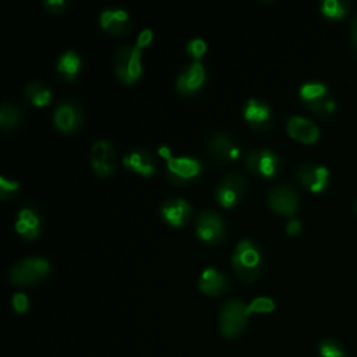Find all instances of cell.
<instances>
[{
  "mask_svg": "<svg viewBox=\"0 0 357 357\" xmlns=\"http://www.w3.org/2000/svg\"><path fill=\"white\" fill-rule=\"evenodd\" d=\"M231 265L240 280H255L259 276L262 266V255L258 245L251 240H241L233 251Z\"/></svg>",
  "mask_w": 357,
  "mask_h": 357,
  "instance_id": "1",
  "label": "cell"
},
{
  "mask_svg": "<svg viewBox=\"0 0 357 357\" xmlns=\"http://www.w3.org/2000/svg\"><path fill=\"white\" fill-rule=\"evenodd\" d=\"M159 155L166 160V176L167 180L174 184H185L201 173V163L198 159L191 156H180L176 158L172 155L170 148L167 145H162L159 148Z\"/></svg>",
  "mask_w": 357,
  "mask_h": 357,
  "instance_id": "2",
  "label": "cell"
},
{
  "mask_svg": "<svg viewBox=\"0 0 357 357\" xmlns=\"http://www.w3.org/2000/svg\"><path fill=\"white\" fill-rule=\"evenodd\" d=\"M250 312L247 304L238 298L227 300L219 312V328L220 333L227 337H237L247 325Z\"/></svg>",
  "mask_w": 357,
  "mask_h": 357,
  "instance_id": "3",
  "label": "cell"
},
{
  "mask_svg": "<svg viewBox=\"0 0 357 357\" xmlns=\"http://www.w3.org/2000/svg\"><path fill=\"white\" fill-rule=\"evenodd\" d=\"M50 271L45 258L28 257L18 261L10 271V282L15 286H31L43 280Z\"/></svg>",
  "mask_w": 357,
  "mask_h": 357,
  "instance_id": "4",
  "label": "cell"
},
{
  "mask_svg": "<svg viewBox=\"0 0 357 357\" xmlns=\"http://www.w3.org/2000/svg\"><path fill=\"white\" fill-rule=\"evenodd\" d=\"M114 71L117 78L127 85L137 82L142 75L141 47L126 45L120 47L114 57Z\"/></svg>",
  "mask_w": 357,
  "mask_h": 357,
  "instance_id": "5",
  "label": "cell"
},
{
  "mask_svg": "<svg viewBox=\"0 0 357 357\" xmlns=\"http://www.w3.org/2000/svg\"><path fill=\"white\" fill-rule=\"evenodd\" d=\"M195 233L197 237L208 245L219 244L225 237L223 219L215 211H202L197 216Z\"/></svg>",
  "mask_w": 357,
  "mask_h": 357,
  "instance_id": "6",
  "label": "cell"
},
{
  "mask_svg": "<svg viewBox=\"0 0 357 357\" xmlns=\"http://www.w3.org/2000/svg\"><path fill=\"white\" fill-rule=\"evenodd\" d=\"M245 191V178L240 173H230L216 187L215 197L219 205L225 208H231L244 197Z\"/></svg>",
  "mask_w": 357,
  "mask_h": 357,
  "instance_id": "7",
  "label": "cell"
},
{
  "mask_svg": "<svg viewBox=\"0 0 357 357\" xmlns=\"http://www.w3.org/2000/svg\"><path fill=\"white\" fill-rule=\"evenodd\" d=\"M245 167L252 172L254 174H258L265 178H271L276 176L279 172L280 160L279 156L269 151V149H252L245 155L244 159Z\"/></svg>",
  "mask_w": 357,
  "mask_h": 357,
  "instance_id": "8",
  "label": "cell"
},
{
  "mask_svg": "<svg viewBox=\"0 0 357 357\" xmlns=\"http://www.w3.org/2000/svg\"><path fill=\"white\" fill-rule=\"evenodd\" d=\"M54 126L66 134L77 132L84 121L79 106L71 100H63L57 105L53 114Z\"/></svg>",
  "mask_w": 357,
  "mask_h": 357,
  "instance_id": "9",
  "label": "cell"
},
{
  "mask_svg": "<svg viewBox=\"0 0 357 357\" xmlns=\"http://www.w3.org/2000/svg\"><path fill=\"white\" fill-rule=\"evenodd\" d=\"M91 166L98 176L107 177L116 169V156L113 146L106 139H98L91 148Z\"/></svg>",
  "mask_w": 357,
  "mask_h": 357,
  "instance_id": "10",
  "label": "cell"
},
{
  "mask_svg": "<svg viewBox=\"0 0 357 357\" xmlns=\"http://www.w3.org/2000/svg\"><path fill=\"white\" fill-rule=\"evenodd\" d=\"M268 204L276 213L293 216L298 209V195L290 185L280 184L269 191Z\"/></svg>",
  "mask_w": 357,
  "mask_h": 357,
  "instance_id": "11",
  "label": "cell"
},
{
  "mask_svg": "<svg viewBox=\"0 0 357 357\" xmlns=\"http://www.w3.org/2000/svg\"><path fill=\"white\" fill-rule=\"evenodd\" d=\"M208 152L213 160L225 163L237 159L240 148L229 134L216 132L208 141Z\"/></svg>",
  "mask_w": 357,
  "mask_h": 357,
  "instance_id": "12",
  "label": "cell"
},
{
  "mask_svg": "<svg viewBox=\"0 0 357 357\" xmlns=\"http://www.w3.org/2000/svg\"><path fill=\"white\" fill-rule=\"evenodd\" d=\"M206 78L205 68L199 61H194L185 67L176 79V88L183 95H192L201 89Z\"/></svg>",
  "mask_w": 357,
  "mask_h": 357,
  "instance_id": "13",
  "label": "cell"
},
{
  "mask_svg": "<svg viewBox=\"0 0 357 357\" xmlns=\"http://www.w3.org/2000/svg\"><path fill=\"white\" fill-rule=\"evenodd\" d=\"M162 219L173 226L180 227L191 218V205L184 198H170L160 205Z\"/></svg>",
  "mask_w": 357,
  "mask_h": 357,
  "instance_id": "14",
  "label": "cell"
},
{
  "mask_svg": "<svg viewBox=\"0 0 357 357\" xmlns=\"http://www.w3.org/2000/svg\"><path fill=\"white\" fill-rule=\"evenodd\" d=\"M297 178L310 191L318 192L328 185L329 170L322 165L304 163L297 170Z\"/></svg>",
  "mask_w": 357,
  "mask_h": 357,
  "instance_id": "15",
  "label": "cell"
},
{
  "mask_svg": "<svg viewBox=\"0 0 357 357\" xmlns=\"http://www.w3.org/2000/svg\"><path fill=\"white\" fill-rule=\"evenodd\" d=\"M123 165L128 170L135 172L145 177L152 176L156 169V162H155L153 155L145 148L130 149L123 158Z\"/></svg>",
  "mask_w": 357,
  "mask_h": 357,
  "instance_id": "16",
  "label": "cell"
},
{
  "mask_svg": "<svg viewBox=\"0 0 357 357\" xmlns=\"http://www.w3.org/2000/svg\"><path fill=\"white\" fill-rule=\"evenodd\" d=\"M17 233L25 240L36 238L42 231V218L40 215L31 206L21 208L15 220Z\"/></svg>",
  "mask_w": 357,
  "mask_h": 357,
  "instance_id": "17",
  "label": "cell"
},
{
  "mask_svg": "<svg viewBox=\"0 0 357 357\" xmlns=\"http://www.w3.org/2000/svg\"><path fill=\"white\" fill-rule=\"evenodd\" d=\"M100 26L113 35H126L131 29V18L123 8H106L99 15Z\"/></svg>",
  "mask_w": 357,
  "mask_h": 357,
  "instance_id": "18",
  "label": "cell"
},
{
  "mask_svg": "<svg viewBox=\"0 0 357 357\" xmlns=\"http://www.w3.org/2000/svg\"><path fill=\"white\" fill-rule=\"evenodd\" d=\"M287 134L304 144H312L319 137V128L308 119L301 116H291L286 124Z\"/></svg>",
  "mask_w": 357,
  "mask_h": 357,
  "instance_id": "19",
  "label": "cell"
},
{
  "mask_svg": "<svg viewBox=\"0 0 357 357\" xmlns=\"http://www.w3.org/2000/svg\"><path fill=\"white\" fill-rule=\"evenodd\" d=\"M198 286L202 293L209 296H219L229 290L230 282L226 275L215 268H205L198 279Z\"/></svg>",
  "mask_w": 357,
  "mask_h": 357,
  "instance_id": "20",
  "label": "cell"
},
{
  "mask_svg": "<svg viewBox=\"0 0 357 357\" xmlns=\"http://www.w3.org/2000/svg\"><path fill=\"white\" fill-rule=\"evenodd\" d=\"M244 119L254 127V128H265L271 121V107L257 99H250L244 106Z\"/></svg>",
  "mask_w": 357,
  "mask_h": 357,
  "instance_id": "21",
  "label": "cell"
},
{
  "mask_svg": "<svg viewBox=\"0 0 357 357\" xmlns=\"http://www.w3.org/2000/svg\"><path fill=\"white\" fill-rule=\"evenodd\" d=\"M56 70L67 81L75 79V77L79 74L81 70V59L74 50H67L64 52L57 63H56Z\"/></svg>",
  "mask_w": 357,
  "mask_h": 357,
  "instance_id": "22",
  "label": "cell"
},
{
  "mask_svg": "<svg viewBox=\"0 0 357 357\" xmlns=\"http://www.w3.org/2000/svg\"><path fill=\"white\" fill-rule=\"evenodd\" d=\"M25 95L35 106H46L52 99V91L40 81H31L25 86Z\"/></svg>",
  "mask_w": 357,
  "mask_h": 357,
  "instance_id": "23",
  "label": "cell"
},
{
  "mask_svg": "<svg viewBox=\"0 0 357 357\" xmlns=\"http://www.w3.org/2000/svg\"><path fill=\"white\" fill-rule=\"evenodd\" d=\"M22 119L21 110L13 103H1L0 106V127L3 130H11L20 124Z\"/></svg>",
  "mask_w": 357,
  "mask_h": 357,
  "instance_id": "24",
  "label": "cell"
},
{
  "mask_svg": "<svg viewBox=\"0 0 357 357\" xmlns=\"http://www.w3.org/2000/svg\"><path fill=\"white\" fill-rule=\"evenodd\" d=\"M325 95H328V88L322 82L311 81L300 86V96L305 100V103L315 100L318 98H322Z\"/></svg>",
  "mask_w": 357,
  "mask_h": 357,
  "instance_id": "25",
  "label": "cell"
},
{
  "mask_svg": "<svg viewBox=\"0 0 357 357\" xmlns=\"http://www.w3.org/2000/svg\"><path fill=\"white\" fill-rule=\"evenodd\" d=\"M319 357H347L343 346L335 339H325L319 343Z\"/></svg>",
  "mask_w": 357,
  "mask_h": 357,
  "instance_id": "26",
  "label": "cell"
},
{
  "mask_svg": "<svg viewBox=\"0 0 357 357\" xmlns=\"http://www.w3.org/2000/svg\"><path fill=\"white\" fill-rule=\"evenodd\" d=\"M347 4L340 0H324L321 3V11L331 18H340L346 14Z\"/></svg>",
  "mask_w": 357,
  "mask_h": 357,
  "instance_id": "27",
  "label": "cell"
},
{
  "mask_svg": "<svg viewBox=\"0 0 357 357\" xmlns=\"http://www.w3.org/2000/svg\"><path fill=\"white\" fill-rule=\"evenodd\" d=\"M308 107L319 114V116H324V114H328V113H332L335 110V102L329 98V93L322 96V98H318L315 100H311V102H307Z\"/></svg>",
  "mask_w": 357,
  "mask_h": 357,
  "instance_id": "28",
  "label": "cell"
},
{
  "mask_svg": "<svg viewBox=\"0 0 357 357\" xmlns=\"http://www.w3.org/2000/svg\"><path fill=\"white\" fill-rule=\"evenodd\" d=\"M247 307H248L250 315L251 314H266V312L273 311L275 303L269 297H257L250 304H247Z\"/></svg>",
  "mask_w": 357,
  "mask_h": 357,
  "instance_id": "29",
  "label": "cell"
},
{
  "mask_svg": "<svg viewBox=\"0 0 357 357\" xmlns=\"http://www.w3.org/2000/svg\"><path fill=\"white\" fill-rule=\"evenodd\" d=\"M20 188V183L11 178H7L4 176L0 177V198L1 199H7L10 197H13Z\"/></svg>",
  "mask_w": 357,
  "mask_h": 357,
  "instance_id": "30",
  "label": "cell"
},
{
  "mask_svg": "<svg viewBox=\"0 0 357 357\" xmlns=\"http://www.w3.org/2000/svg\"><path fill=\"white\" fill-rule=\"evenodd\" d=\"M185 49H187V53L190 56H192L195 59V61H198L206 52V43L201 38H194L187 43Z\"/></svg>",
  "mask_w": 357,
  "mask_h": 357,
  "instance_id": "31",
  "label": "cell"
},
{
  "mask_svg": "<svg viewBox=\"0 0 357 357\" xmlns=\"http://www.w3.org/2000/svg\"><path fill=\"white\" fill-rule=\"evenodd\" d=\"M13 307L18 314H24L29 307V300L24 293H15L13 296Z\"/></svg>",
  "mask_w": 357,
  "mask_h": 357,
  "instance_id": "32",
  "label": "cell"
},
{
  "mask_svg": "<svg viewBox=\"0 0 357 357\" xmlns=\"http://www.w3.org/2000/svg\"><path fill=\"white\" fill-rule=\"evenodd\" d=\"M66 6L67 3L64 0H47L43 3V7L47 8V11L50 13H60L64 10Z\"/></svg>",
  "mask_w": 357,
  "mask_h": 357,
  "instance_id": "33",
  "label": "cell"
},
{
  "mask_svg": "<svg viewBox=\"0 0 357 357\" xmlns=\"http://www.w3.org/2000/svg\"><path fill=\"white\" fill-rule=\"evenodd\" d=\"M153 39V33L151 29H144L141 31V33L138 35V39H137V46H139L141 49L144 46H148Z\"/></svg>",
  "mask_w": 357,
  "mask_h": 357,
  "instance_id": "34",
  "label": "cell"
},
{
  "mask_svg": "<svg viewBox=\"0 0 357 357\" xmlns=\"http://www.w3.org/2000/svg\"><path fill=\"white\" fill-rule=\"evenodd\" d=\"M286 231L291 236H296L301 231V223L298 220H290L286 226Z\"/></svg>",
  "mask_w": 357,
  "mask_h": 357,
  "instance_id": "35",
  "label": "cell"
},
{
  "mask_svg": "<svg viewBox=\"0 0 357 357\" xmlns=\"http://www.w3.org/2000/svg\"><path fill=\"white\" fill-rule=\"evenodd\" d=\"M350 31H351V38H353V42L354 45L357 46V14L354 15L353 21H351V26H350Z\"/></svg>",
  "mask_w": 357,
  "mask_h": 357,
  "instance_id": "36",
  "label": "cell"
}]
</instances>
